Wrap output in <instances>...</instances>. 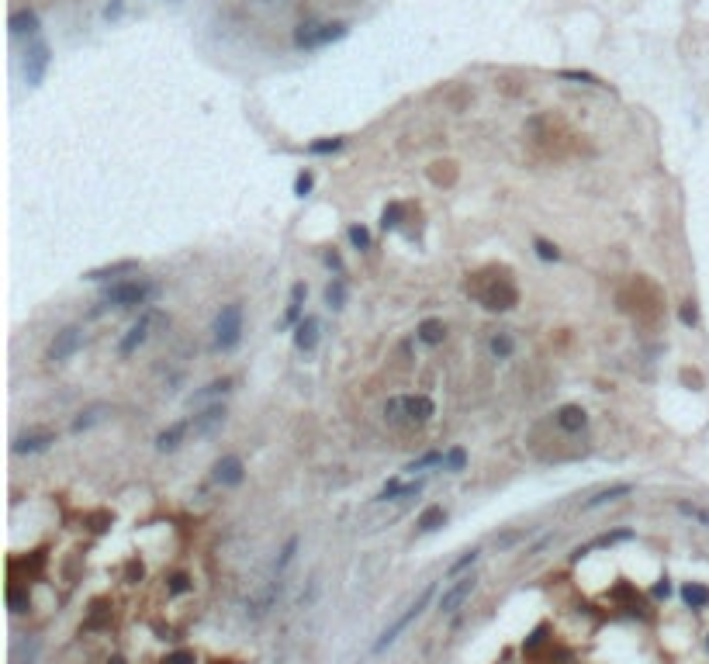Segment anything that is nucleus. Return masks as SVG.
Masks as SVG:
<instances>
[{"instance_id": "f257e3e1", "label": "nucleus", "mask_w": 709, "mask_h": 664, "mask_svg": "<svg viewBox=\"0 0 709 664\" xmlns=\"http://www.w3.org/2000/svg\"><path fill=\"white\" fill-rule=\"evenodd\" d=\"M467 294L475 298L481 308H488V312H509V308H516L519 305V291H516V284L506 277V274H499V277H470L467 281Z\"/></svg>"}, {"instance_id": "f03ea898", "label": "nucleus", "mask_w": 709, "mask_h": 664, "mask_svg": "<svg viewBox=\"0 0 709 664\" xmlns=\"http://www.w3.org/2000/svg\"><path fill=\"white\" fill-rule=\"evenodd\" d=\"M156 294V284L146 281V277H128V281H114L104 294H101V305L94 308V315L114 308V312H125V308H139V305H149Z\"/></svg>"}, {"instance_id": "7ed1b4c3", "label": "nucleus", "mask_w": 709, "mask_h": 664, "mask_svg": "<svg viewBox=\"0 0 709 664\" xmlns=\"http://www.w3.org/2000/svg\"><path fill=\"white\" fill-rule=\"evenodd\" d=\"M388 422H408V425H426L436 415V405L429 394H391L384 401Z\"/></svg>"}, {"instance_id": "20e7f679", "label": "nucleus", "mask_w": 709, "mask_h": 664, "mask_svg": "<svg viewBox=\"0 0 709 664\" xmlns=\"http://www.w3.org/2000/svg\"><path fill=\"white\" fill-rule=\"evenodd\" d=\"M432 588H436L432 581H429V585H422V592L415 595V602H412V605H408V609H405V612H401V616H398V619H395V623H391V626H388V630L374 640L370 654H384V650H388V647H391V643H395V640H398V636H401V633H405V630H408V626H412V623L426 612V605H429V598H432Z\"/></svg>"}, {"instance_id": "39448f33", "label": "nucleus", "mask_w": 709, "mask_h": 664, "mask_svg": "<svg viewBox=\"0 0 709 664\" xmlns=\"http://www.w3.org/2000/svg\"><path fill=\"white\" fill-rule=\"evenodd\" d=\"M211 332H214V350H221V353L239 346V339H243V305L239 301L221 305V312L214 315Z\"/></svg>"}, {"instance_id": "423d86ee", "label": "nucleus", "mask_w": 709, "mask_h": 664, "mask_svg": "<svg viewBox=\"0 0 709 664\" xmlns=\"http://www.w3.org/2000/svg\"><path fill=\"white\" fill-rule=\"evenodd\" d=\"M281 595H284V581H281L277 574H274L270 581L257 585V588L250 592V598H246V619H263V616H270V612L277 609Z\"/></svg>"}, {"instance_id": "0eeeda50", "label": "nucleus", "mask_w": 709, "mask_h": 664, "mask_svg": "<svg viewBox=\"0 0 709 664\" xmlns=\"http://www.w3.org/2000/svg\"><path fill=\"white\" fill-rule=\"evenodd\" d=\"M346 25L343 21H336V25H319V21H308V25H301L298 32H294V46L298 49H322V46H329V42H339V39H346Z\"/></svg>"}, {"instance_id": "6e6552de", "label": "nucleus", "mask_w": 709, "mask_h": 664, "mask_svg": "<svg viewBox=\"0 0 709 664\" xmlns=\"http://www.w3.org/2000/svg\"><path fill=\"white\" fill-rule=\"evenodd\" d=\"M156 322H159V312H156V308H142V315H139V319L128 325V332L118 339V356H121V360L132 356V353L152 336V325H156Z\"/></svg>"}, {"instance_id": "1a4fd4ad", "label": "nucleus", "mask_w": 709, "mask_h": 664, "mask_svg": "<svg viewBox=\"0 0 709 664\" xmlns=\"http://www.w3.org/2000/svg\"><path fill=\"white\" fill-rule=\"evenodd\" d=\"M80 346H83V329H80V325H66V329H59V332H56V339L49 343L46 360L63 363V360H70Z\"/></svg>"}, {"instance_id": "9d476101", "label": "nucleus", "mask_w": 709, "mask_h": 664, "mask_svg": "<svg viewBox=\"0 0 709 664\" xmlns=\"http://www.w3.org/2000/svg\"><path fill=\"white\" fill-rule=\"evenodd\" d=\"M475 588H478V578H475V574H460V578L439 595V612H443V616H446V612H457L470 595H475Z\"/></svg>"}, {"instance_id": "9b49d317", "label": "nucleus", "mask_w": 709, "mask_h": 664, "mask_svg": "<svg viewBox=\"0 0 709 664\" xmlns=\"http://www.w3.org/2000/svg\"><path fill=\"white\" fill-rule=\"evenodd\" d=\"M225 405L221 401H214V405H208V408H201L197 415H190V436L194 439H204V436H211V432H218L221 425H225Z\"/></svg>"}, {"instance_id": "f8f14e48", "label": "nucleus", "mask_w": 709, "mask_h": 664, "mask_svg": "<svg viewBox=\"0 0 709 664\" xmlns=\"http://www.w3.org/2000/svg\"><path fill=\"white\" fill-rule=\"evenodd\" d=\"M211 478H214L221 488L243 485V478H246V464H243V457H239V454H225V457H218L214 467H211Z\"/></svg>"}, {"instance_id": "ddd939ff", "label": "nucleus", "mask_w": 709, "mask_h": 664, "mask_svg": "<svg viewBox=\"0 0 709 664\" xmlns=\"http://www.w3.org/2000/svg\"><path fill=\"white\" fill-rule=\"evenodd\" d=\"M46 70H49V46L46 42H35L28 52H25V80L32 87H39L46 80Z\"/></svg>"}, {"instance_id": "4468645a", "label": "nucleus", "mask_w": 709, "mask_h": 664, "mask_svg": "<svg viewBox=\"0 0 709 664\" xmlns=\"http://www.w3.org/2000/svg\"><path fill=\"white\" fill-rule=\"evenodd\" d=\"M190 436V419H180V422H170L159 436H156V450L159 454H173L183 447V439Z\"/></svg>"}, {"instance_id": "2eb2a0df", "label": "nucleus", "mask_w": 709, "mask_h": 664, "mask_svg": "<svg viewBox=\"0 0 709 664\" xmlns=\"http://www.w3.org/2000/svg\"><path fill=\"white\" fill-rule=\"evenodd\" d=\"M56 443V432H25L11 443V454L25 457V454H46L49 447Z\"/></svg>"}, {"instance_id": "dca6fc26", "label": "nucleus", "mask_w": 709, "mask_h": 664, "mask_svg": "<svg viewBox=\"0 0 709 664\" xmlns=\"http://www.w3.org/2000/svg\"><path fill=\"white\" fill-rule=\"evenodd\" d=\"M554 425H557L561 432L575 436V432H581V429L588 425V415H585L581 405H561V408L554 412Z\"/></svg>"}, {"instance_id": "f3484780", "label": "nucleus", "mask_w": 709, "mask_h": 664, "mask_svg": "<svg viewBox=\"0 0 709 664\" xmlns=\"http://www.w3.org/2000/svg\"><path fill=\"white\" fill-rule=\"evenodd\" d=\"M319 332H322L319 319H315V315H305V319L294 325V346H298L301 353H312V350L319 346Z\"/></svg>"}, {"instance_id": "a211bd4d", "label": "nucleus", "mask_w": 709, "mask_h": 664, "mask_svg": "<svg viewBox=\"0 0 709 664\" xmlns=\"http://www.w3.org/2000/svg\"><path fill=\"white\" fill-rule=\"evenodd\" d=\"M626 540H633V530H612V533H602V536H595L592 543L575 547V550H571V561H581V557H588L592 550H602V547H612V543H626Z\"/></svg>"}, {"instance_id": "6ab92c4d", "label": "nucleus", "mask_w": 709, "mask_h": 664, "mask_svg": "<svg viewBox=\"0 0 709 664\" xmlns=\"http://www.w3.org/2000/svg\"><path fill=\"white\" fill-rule=\"evenodd\" d=\"M125 274H139V260H118V263H108V267H94L83 274V281H121Z\"/></svg>"}, {"instance_id": "aec40b11", "label": "nucleus", "mask_w": 709, "mask_h": 664, "mask_svg": "<svg viewBox=\"0 0 709 664\" xmlns=\"http://www.w3.org/2000/svg\"><path fill=\"white\" fill-rule=\"evenodd\" d=\"M626 495H633V485L630 481H616V485H609V488H602V492H595L581 509L585 512H592V509H599V505H609V502H619V499H626Z\"/></svg>"}, {"instance_id": "412c9836", "label": "nucleus", "mask_w": 709, "mask_h": 664, "mask_svg": "<svg viewBox=\"0 0 709 664\" xmlns=\"http://www.w3.org/2000/svg\"><path fill=\"white\" fill-rule=\"evenodd\" d=\"M305 298H308V288H305V284H294V288H291V298H288V312H284V319H281V329H291V325L301 322Z\"/></svg>"}, {"instance_id": "4be33fe9", "label": "nucleus", "mask_w": 709, "mask_h": 664, "mask_svg": "<svg viewBox=\"0 0 709 664\" xmlns=\"http://www.w3.org/2000/svg\"><path fill=\"white\" fill-rule=\"evenodd\" d=\"M346 298H350V288H346V281L336 274V277L326 284V305H329L332 312H343V308H346Z\"/></svg>"}, {"instance_id": "5701e85b", "label": "nucleus", "mask_w": 709, "mask_h": 664, "mask_svg": "<svg viewBox=\"0 0 709 664\" xmlns=\"http://www.w3.org/2000/svg\"><path fill=\"white\" fill-rule=\"evenodd\" d=\"M415 336H419V343H426V346H439V343L446 339V325H443L439 319H426V322H419Z\"/></svg>"}, {"instance_id": "b1692460", "label": "nucleus", "mask_w": 709, "mask_h": 664, "mask_svg": "<svg viewBox=\"0 0 709 664\" xmlns=\"http://www.w3.org/2000/svg\"><path fill=\"white\" fill-rule=\"evenodd\" d=\"M443 523H446V509H443V505H429V509H422V512H419L415 530H419V533H436Z\"/></svg>"}, {"instance_id": "393cba45", "label": "nucleus", "mask_w": 709, "mask_h": 664, "mask_svg": "<svg viewBox=\"0 0 709 664\" xmlns=\"http://www.w3.org/2000/svg\"><path fill=\"white\" fill-rule=\"evenodd\" d=\"M11 35L21 39V35H39V14L35 11H14L11 18Z\"/></svg>"}, {"instance_id": "a878e982", "label": "nucleus", "mask_w": 709, "mask_h": 664, "mask_svg": "<svg viewBox=\"0 0 709 664\" xmlns=\"http://www.w3.org/2000/svg\"><path fill=\"white\" fill-rule=\"evenodd\" d=\"M104 415H108V405H90V408H83L77 419H73V432H87V429H94L97 422H104Z\"/></svg>"}, {"instance_id": "bb28decb", "label": "nucleus", "mask_w": 709, "mask_h": 664, "mask_svg": "<svg viewBox=\"0 0 709 664\" xmlns=\"http://www.w3.org/2000/svg\"><path fill=\"white\" fill-rule=\"evenodd\" d=\"M681 602H685L688 609H706V605H709V588L699 585V581H685V585H681Z\"/></svg>"}, {"instance_id": "cd10ccee", "label": "nucleus", "mask_w": 709, "mask_h": 664, "mask_svg": "<svg viewBox=\"0 0 709 664\" xmlns=\"http://www.w3.org/2000/svg\"><path fill=\"white\" fill-rule=\"evenodd\" d=\"M488 353L495 356V360H509L512 353H516V339H512V332H495L492 339H488Z\"/></svg>"}, {"instance_id": "c85d7f7f", "label": "nucleus", "mask_w": 709, "mask_h": 664, "mask_svg": "<svg viewBox=\"0 0 709 664\" xmlns=\"http://www.w3.org/2000/svg\"><path fill=\"white\" fill-rule=\"evenodd\" d=\"M228 388H232V377H218V381L204 384L197 394H190V405H201V401H208V398H218V394H225Z\"/></svg>"}, {"instance_id": "c756f323", "label": "nucleus", "mask_w": 709, "mask_h": 664, "mask_svg": "<svg viewBox=\"0 0 709 664\" xmlns=\"http://www.w3.org/2000/svg\"><path fill=\"white\" fill-rule=\"evenodd\" d=\"M298 547H301V540H298V536H288V543L281 547V554H277V561H274V574H277V578L291 567V561H294Z\"/></svg>"}, {"instance_id": "7c9ffc66", "label": "nucleus", "mask_w": 709, "mask_h": 664, "mask_svg": "<svg viewBox=\"0 0 709 664\" xmlns=\"http://www.w3.org/2000/svg\"><path fill=\"white\" fill-rule=\"evenodd\" d=\"M401 218H405V204L391 201V204L381 211V229H384V232H395V229L401 225Z\"/></svg>"}, {"instance_id": "2f4dec72", "label": "nucleus", "mask_w": 709, "mask_h": 664, "mask_svg": "<svg viewBox=\"0 0 709 664\" xmlns=\"http://www.w3.org/2000/svg\"><path fill=\"white\" fill-rule=\"evenodd\" d=\"M8 605H11V612H14V616L28 612V605H32V595H28V588H21V585H11V588H8Z\"/></svg>"}, {"instance_id": "473e14b6", "label": "nucleus", "mask_w": 709, "mask_h": 664, "mask_svg": "<svg viewBox=\"0 0 709 664\" xmlns=\"http://www.w3.org/2000/svg\"><path fill=\"white\" fill-rule=\"evenodd\" d=\"M35 657H39V640L32 636V640H21V643L14 647L11 664H35Z\"/></svg>"}, {"instance_id": "72a5a7b5", "label": "nucleus", "mask_w": 709, "mask_h": 664, "mask_svg": "<svg viewBox=\"0 0 709 664\" xmlns=\"http://www.w3.org/2000/svg\"><path fill=\"white\" fill-rule=\"evenodd\" d=\"M675 509H678L685 519H692V523H699V526L709 530V509H702V505H695V502H678Z\"/></svg>"}, {"instance_id": "f704fd0d", "label": "nucleus", "mask_w": 709, "mask_h": 664, "mask_svg": "<svg viewBox=\"0 0 709 664\" xmlns=\"http://www.w3.org/2000/svg\"><path fill=\"white\" fill-rule=\"evenodd\" d=\"M443 471H450V474H460L463 467H467V454L460 450V447H453V450H446L443 454V464H439Z\"/></svg>"}, {"instance_id": "c9c22d12", "label": "nucleus", "mask_w": 709, "mask_h": 664, "mask_svg": "<svg viewBox=\"0 0 709 664\" xmlns=\"http://www.w3.org/2000/svg\"><path fill=\"white\" fill-rule=\"evenodd\" d=\"M436 464H443V454H439V450H429V454H422L419 461L405 464V474H415V471H426V467H436Z\"/></svg>"}, {"instance_id": "e433bc0d", "label": "nucleus", "mask_w": 709, "mask_h": 664, "mask_svg": "<svg viewBox=\"0 0 709 664\" xmlns=\"http://www.w3.org/2000/svg\"><path fill=\"white\" fill-rule=\"evenodd\" d=\"M481 557V550L478 547H470V550H463V557H457L453 564H450V574H463L467 567H475V561Z\"/></svg>"}, {"instance_id": "4c0bfd02", "label": "nucleus", "mask_w": 709, "mask_h": 664, "mask_svg": "<svg viewBox=\"0 0 709 664\" xmlns=\"http://www.w3.org/2000/svg\"><path fill=\"white\" fill-rule=\"evenodd\" d=\"M339 149H343V139H339V135H336V139H319V142L308 145L312 156H329V152H339Z\"/></svg>"}, {"instance_id": "58836bf2", "label": "nucleus", "mask_w": 709, "mask_h": 664, "mask_svg": "<svg viewBox=\"0 0 709 664\" xmlns=\"http://www.w3.org/2000/svg\"><path fill=\"white\" fill-rule=\"evenodd\" d=\"M346 236H350V243H353L357 250H370V232H367L363 225H350Z\"/></svg>"}, {"instance_id": "ea45409f", "label": "nucleus", "mask_w": 709, "mask_h": 664, "mask_svg": "<svg viewBox=\"0 0 709 664\" xmlns=\"http://www.w3.org/2000/svg\"><path fill=\"white\" fill-rule=\"evenodd\" d=\"M533 246H537V256H540V260H547V263H554V260H561V250H557L554 243H547V239H537Z\"/></svg>"}, {"instance_id": "a19ab883", "label": "nucleus", "mask_w": 709, "mask_h": 664, "mask_svg": "<svg viewBox=\"0 0 709 664\" xmlns=\"http://www.w3.org/2000/svg\"><path fill=\"white\" fill-rule=\"evenodd\" d=\"M190 588H194V581H190L187 574H173V578L166 581V592H170V595H183V592H190Z\"/></svg>"}, {"instance_id": "79ce46f5", "label": "nucleus", "mask_w": 709, "mask_h": 664, "mask_svg": "<svg viewBox=\"0 0 709 664\" xmlns=\"http://www.w3.org/2000/svg\"><path fill=\"white\" fill-rule=\"evenodd\" d=\"M561 77H564V80H578V83H588V87H602V80H599V77H592V73H581V70H561Z\"/></svg>"}, {"instance_id": "37998d69", "label": "nucleus", "mask_w": 709, "mask_h": 664, "mask_svg": "<svg viewBox=\"0 0 709 664\" xmlns=\"http://www.w3.org/2000/svg\"><path fill=\"white\" fill-rule=\"evenodd\" d=\"M312 187H315V177L305 170V173H298V180H294V194L298 197H305V194H312Z\"/></svg>"}, {"instance_id": "c03bdc74", "label": "nucleus", "mask_w": 709, "mask_h": 664, "mask_svg": "<svg viewBox=\"0 0 709 664\" xmlns=\"http://www.w3.org/2000/svg\"><path fill=\"white\" fill-rule=\"evenodd\" d=\"M678 319H681V325H695V322H699V308H695V301H685V305L678 308Z\"/></svg>"}, {"instance_id": "a18cd8bd", "label": "nucleus", "mask_w": 709, "mask_h": 664, "mask_svg": "<svg viewBox=\"0 0 709 664\" xmlns=\"http://www.w3.org/2000/svg\"><path fill=\"white\" fill-rule=\"evenodd\" d=\"M543 640H547V626H537V630H533V633L526 636V643H523V650L530 654V650H537V647H540Z\"/></svg>"}, {"instance_id": "49530a36", "label": "nucleus", "mask_w": 709, "mask_h": 664, "mask_svg": "<svg viewBox=\"0 0 709 664\" xmlns=\"http://www.w3.org/2000/svg\"><path fill=\"white\" fill-rule=\"evenodd\" d=\"M163 664H197V654L194 650H173Z\"/></svg>"}, {"instance_id": "de8ad7c7", "label": "nucleus", "mask_w": 709, "mask_h": 664, "mask_svg": "<svg viewBox=\"0 0 709 664\" xmlns=\"http://www.w3.org/2000/svg\"><path fill=\"white\" fill-rule=\"evenodd\" d=\"M671 595V581L668 578H661L657 585H654V598H668Z\"/></svg>"}, {"instance_id": "09e8293b", "label": "nucleus", "mask_w": 709, "mask_h": 664, "mask_svg": "<svg viewBox=\"0 0 709 664\" xmlns=\"http://www.w3.org/2000/svg\"><path fill=\"white\" fill-rule=\"evenodd\" d=\"M326 267H332L336 274L343 270V260H339V253H326Z\"/></svg>"}, {"instance_id": "8fccbe9b", "label": "nucleus", "mask_w": 709, "mask_h": 664, "mask_svg": "<svg viewBox=\"0 0 709 664\" xmlns=\"http://www.w3.org/2000/svg\"><path fill=\"white\" fill-rule=\"evenodd\" d=\"M108 664H125V657H111V661H108Z\"/></svg>"}, {"instance_id": "3c124183", "label": "nucleus", "mask_w": 709, "mask_h": 664, "mask_svg": "<svg viewBox=\"0 0 709 664\" xmlns=\"http://www.w3.org/2000/svg\"><path fill=\"white\" fill-rule=\"evenodd\" d=\"M214 664H225V661H214ZM228 664H232V661H228Z\"/></svg>"}, {"instance_id": "603ef678", "label": "nucleus", "mask_w": 709, "mask_h": 664, "mask_svg": "<svg viewBox=\"0 0 709 664\" xmlns=\"http://www.w3.org/2000/svg\"><path fill=\"white\" fill-rule=\"evenodd\" d=\"M267 4H277V0H267Z\"/></svg>"}]
</instances>
